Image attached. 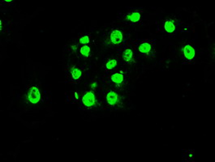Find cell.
Returning <instances> with one entry per match:
<instances>
[{
	"label": "cell",
	"mask_w": 215,
	"mask_h": 162,
	"mask_svg": "<svg viewBox=\"0 0 215 162\" xmlns=\"http://www.w3.org/2000/svg\"><path fill=\"white\" fill-rule=\"evenodd\" d=\"M27 99L32 104H37L41 99V93L38 87H32L27 93Z\"/></svg>",
	"instance_id": "1"
},
{
	"label": "cell",
	"mask_w": 215,
	"mask_h": 162,
	"mask_svg": "<svg viewBox=\"0 0 215 162\" xmlns=\"http://www.w3.org/2000/svg\"><path fill=\"white\" fill-rule=\"evenodd\" d=\"M82 102L85 107L91 108L92 106H93L95 105V102H96V98H95L93 92H90V91L87 92L83 97Z\"/></svg>",
	"instance_id": "2"
},
{
	"label": "cell",
	"mask_w": 215,
	"mask_h": 162,
	"mask_svg": "<svg viewBox=\"0 0 215 162\" xmlns=\"http://www.w3.org/2000/svg\"><path fill=\"white\" fill-rule=\"evenodd\" d=\"M110 42L113 45H119L123 41V33L119 30H113L110 33Z\"/></svg>",
	"instance_id": "3"
},
{
	"label": "cell",
	"mask_w": 215,
	"mask_h": 162,
	"mask_svg": "<svg viewBox=\"0 0 215 162\" xmlns=\"http://www.w3.org/2000/svg\"><path fill=\"white\" fill-rule=\"evenodd\" d=\"M183 55L188 60H192L195 57V50L191 45H186L183 49Z\"/></svg>",
	"instance_id": "4"
},
{
	"label": "cell",
	"mask_w": 215,
	"mask_h": 162,
	"mask_svg": "<svg viewBox=\"0 0 215 162\" xmlns=\"http://www.w3.org/2000/svg\"><path fill=\"white\" fill-rule=\"evenodd\" d=\"M106 101L110 105H115L119 101V95L114 91H110L106 95Z\"/></svg>",
	"instance_id": "5"
},
{
	"label": "cell",
	"mask_w": 215,
	"mask_h": 162,
	"mask_svg": "<svg viewBox=\"0 0 215 162\" xmlns=\"http://www.w3.org/2000/svg\"><path fill=\"white\" fill-rule=\"evenodd\" d=\"M151 49H152V46L149 42H143L138 47L140 53L142 54V55H148L151 50Z\"/></svg>",
	"instance_id": "6"
},
{
	"label": "cell",
	"mask_w": 215,
	"mask_h": 162,
	"mask_svg": "<svg viewBox=\"0 0 215 162\" xmlns=\"http://www.w3.org/2000/svg\"><path fill=\"white\" fill-rule=\"evenodd\" d=\"M123 80H124V77L122 72H116L113 74L111 76V81L117 85L122 84L123 82Z\"/></svg>",
	"instance_id": "7"
},
{
	"label": "cell",
	"mask_w": 215,
	"mask_h": 162,
	"mask_svg": "<svg viewBox=\"0 0 215 162\" xmlns=\"http://www.w3.org/2000/svg\"><path fill=\"white\" fill-rule=\"evenodd\" d=\"M140 19H141V13L138 11H133L127 16V20L132 23H137L140 20Z\"/></svg>",
	"instance_id": "8"
},
{
	"label": "cell",
	"mask_w": 215,
	"mask_h": 162,
	"mask_svg": "<svg viewBox=\"0 0 215 162\" xmlns=\"http://www.w3.org/2000/svg\"><path fill=\"white\" fill-rule=\"evenodd\" d=\"M132 57L133 53L131 49H127L124 50V52L123 53V59L127 63H131L132 61Z\"/></svg>",
	"instance_id": "9"
},
{
	"label": "cell",
	"mask_w": 215,
	"mask_h": 162,
	"mask_svg": "<svg viewBox=\"0 0 215 162\" xmlns=\"http://www.w3.org/2000/svg\"><path fill=\"white\" fill-rule=\"evenodd\" d=\"M164 28L167 33H173L175 29V24L171 20H167L164 24Z\"/></svg>",
	"instance_id": "10"
},
{
	"label": "cell",
	"mask_w": 215,
	"mask_h": 162,
	"mask_svg": "<svg viewBox=\"0 0 215 162\" xmlns=\"http://www.w3.org/2000/svg\"><path fill=\"white\" fill-rule=\"evenodd\" d=\"M71 74H72V78L74 80H79L80 76H81V75H82V72L78 68H73L72 69V71H71Z\"/></svg>",
	"instance_id": "11"
},
{
	"label": "cell",
	"mask_w": 215,
	"mask_h": 162,
	"mask_svg": "<svg viewBox=\"0 0 215 162\" xmlns=\"http://www.w3.org/2000/svg\"><path fill=\"white\" fill-rule=\"evenodd\" d=\"M116 66H117V61L114 59H108V61L106 62L105 68L107 70H112L114 69Z\"/></svg>",
	"instance_id": "12"
},
{
	"label": "cell",
	"mask_w": 215,
	"mask_h": 162,
	"mask_svg": "<svg viewBox=\"0 0 215 162\" xmlns=\"http://www.w3.org/2000/svg\"><path fill=\"white\" fill-rule=\"evenodd\" d=\"M80 54L84 56V57L87 58L89 57V54H90V47L88 46H84L80 49Z\"/></svg>",
	"instance_id": "13"
},
{
	"label": "cell",
	"mask_w": 215,
	"mask_h": 162,
	"mask_svg": "<svg viewBox=\"0 0 215 162\" xmlns=\"http://www.w3.org/2000/svg\"><path fill=\"white\" fill-rule=\"evenodd\" d=\"M79 42H80V44H83V45H85L88 44L89 42V37L88 36H84L80 38V40H79Z\"/></svg>",
	"instance_id": "14"
},
{
	"label": "cell",
	"mask_w": 215,
	"mask_h": 162,
	"mask_svg": "<svg viewBox=\"0 0 215 162\" xmlns=\"http://www.w3.org/2000/svg\"><path fill=\"white\" fill-rule=\"evenodd\" d=\"M97 83H93V84H91V88H92L93 89H96V88H97Z\"/></svg>",
	"instance_id": "15"
},
{
	"label": "cell",
	"mask_w": 215,
	"mask_h": 162,
	"mask_svg": "<svg viewBox=\"0 0 215 162\" xmlns=\"http://www.w3.org/2000/svg\"><path fill=\"white\" fill-rule=\"evenodd\" d=\"M72 48L74 51H76V46H72Z\"/></svg>",
	"instance_id": "16"
}]
</instances>
